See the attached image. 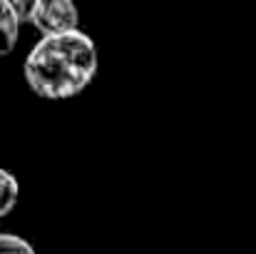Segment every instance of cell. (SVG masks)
<instances>
[{
    "label": "cell",
    "mask_w": 256,
    "mask_h": 254,
    "mask_svg": "<svg viewBox=\"0 0 256 254\" xmlns=\"http://www.w3.org/2000/svg\"><path fill=\"white\" fill-rule=\"evenodd\" d=\"M18 194H20V187H18L15 174L0 167V217H8L15 209Z\"/></svg>",
    "instance_id": "obj_4"
},
{
    "label": "cell",
    "mask_w": 256,
    "mask_h": 254,
    "mask_svg": "<svg viewBox=\"0 0 256 254\" xmlns=\"http://www.w3.org/2000/svg\"><path fill=\"white\" fill-rule=\"evenodd\" d=\"M97 73V48L92 38L75 30L42 38L25 60V80L38 97L68 100L92 83Z\"/></svg>",
    "instance_id": "obj_1"
},
{
    "label": "cell",
    "mask_w": 256,
    "mask_h": 254,
    "mask_svg": "<svg viewBox=\"0 0 256 254\" xmlns=\"http://www.w3.org/2000/svg\"><path fill=\"white\" fill-rule=\"evenodd\" d=\"M12 10H15V15L20 18V23H30L32 20V15H35V8H38V3L40 0H5Z\"/></svg>",
    "instance_id": "obj_6"
},
{
    "label": "cell",
    "mask_w": 256,
    "mask_h": 254,
    "mask_svg": "<svg viewBox=\"0 0 256 254\" xmlns=\"http://www.w3.org/2000/svg\"><path fill=\"white\" fill-rule=\"evenodd\" d=\"M0 254H35V249L28 239L10 232H0Z\"/></svg>",
    "instance_id": "obj_5"
},
{
    "label": "cell",
    "mask_w": 256,
    "mask_h": 254,
    "mask_svg": "<svg viewBox=\"0 0 256 254\" xmlns=\"http://www.w3.org/2000/svg\"><path fill=\"white\" fill-rule=\"evenodd\" d=\"M30 23L42 33V38L65 35L80 30V13L72 0H40Z\"/></svg>",
    "instance_id": "obj_2"
},
{
    "label": "cell",
    "mask_w": 256,
    "mask_h": 254,
    "mask_svg": "<svg viewBox=\"0 0 256 254\" xmlns=\"http://www.w3.org/2000/svg\"><path fill=\"white\" fill-rule=\"evenodd\" d=\"M20 18L15 15V10L0 0V58L10 55L18 45V35H20Z\"/></svg>",
    "instance_id": "obj_3"
}]
</instances>
